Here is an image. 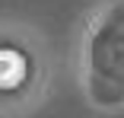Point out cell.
I'll list each match as a JSON object with an SVG mask.
<instances>
[{
    "instance_id": "1",
    "label": "cell",
    "mask_w": 124,
    "mask_h": 118,
    "mask_svg": "<svg viewBox=\"0 0 124 118\" xmlns=\"http://www.w3.org/2000/svg\"><path fill=\"white\" fill-rule=\"evenodd\" d=\"M26 74H29L26 54H22L19 48H13V45H0V93L22 86Z\"/></svg>"
}]
</instances>
